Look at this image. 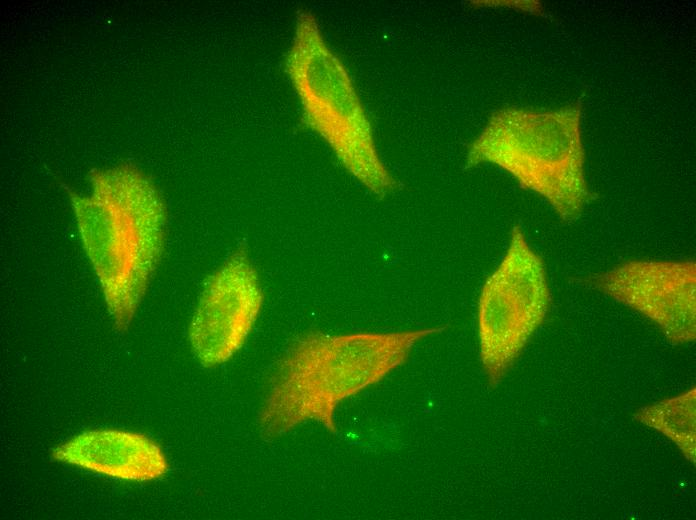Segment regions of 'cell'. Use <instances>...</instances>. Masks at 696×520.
Masks as SVG:
<instances>
[{"label": "cell", "mask_w": 696, "mask_h": 520, "mask_svg": "<svg viewBox=\"0 0 696 520\" xmlns=\"http://www.w3.org/2000/svg\"><path fill=\"white\" fill-rule=\"evenodd\" d=\"M443 330L303 335L272 377L258 416L261 435L279 437L308 421L336 433L342 401L380 382L407 361L418 342Z\"/></svg>", "instance_id": "1"}, {"label": "cell", "mask_w": 696, "mask_h": 520, "mask_svg": "<svg viewBox=\"0 0 696 520\" xmlns=\"http://www.w3.org/2000/svg\"><path fill=\"white\" fill-rule=\"evenodd\" d=\"M286 70L305 122L328 144L342 166L374 195L384 197L393 192L397 180L378 153L352 79L310 12L297 15Z\"/></svg>", "instance_id": "2"}, {"label": "cell", "mask_w": 696, "mask_h": 520, "mask_svg": "<svg viewBox=\"0 0 696 520\" xmlns=\"http://www.w3.org/2000/svg\"><path fill=\"white\" fill-rule=\"evenodd\" d=\"M483 163L544 197L564 221L576 219L589 201L578 109L496 112L467 153L468 167Z\"/></svg>", "instance_id": "3"}, {"label": "cell", "mask_w": 696, "mask_h": 520, "mask_svg": "<svg viewBox=\"0 0 696 520\" xmlns=\"http://www.w3.org/2000/svg\"><path fill=\"white\" fill-rule=\"evenodd\" d=\"M550 300L545 264L515 226L478 300L479 355L491 386L501 382L543 323Z\"/></svg>", "instance_id": "4"}, {"label": "cell", "mask_w": 696, "mask_h": 520, "mask_svg": "<svg viewBox=\"0 0 696 520\" xmlns=\"http://www.w3.org/2000/svg\"><path fill=\"white\" fill-rule=\"evenodd\" d=\"M82 216L83 243L98 273L108 309L125 329L144 294L163 247L164 208L158 195L141 209L101 199Z\"/></svg>", "instance_id": "5"}, {"label": "cell", "mask_w": 696, "mask_h": 520, "mask_svg": "<svg viewBox=\"0 0 696 520\" xmlns=\"http://www.w3.org/2000/svg\"><path fill=\"white\" fill-rule=\"evenodd\" d=\"M588 282L649 318L670 342L695 340L694 260H628L591 276Z\"/></svg>", "instance_id": "6"}, {"label": "cell", "mask_w": 696, "mask_h": 520, "mask_svg": "<svg viewBox=\"0 0 696 520\" xmlns=\"http://www.w3.org/2000/svg\"><path fill=\"white\" fill-rule=\"evenodd\" d=\"M263 291L247 253L238 250L208 279L189 327L192 350L206 367L221 365L246 343Z\"/></svg>", "instance_id": "7"}, {"label": "cell", "mask_w": 696, "mask_h": 520, "mask_svg": "<svg viewBox=\"0 0 696 520\" xmlns=\"http://www.w3.org/2000/svg\"><path fill=\"white\" fill-rule=\"evenodd\" d=\"M51 455L57 461L125 480L150 481L168 470L166 456L156 442L122 430L84 431L58 445Z\"/></svg>", "instance_id": "8"}, {"label": "cell", "mask_w": 696, "mask_h": 520, "mask_svg": "<svg viewBox=\"0 0 696 520\" xmlns=\"http://www.w3.org/2000/svg\"><path fill=\"white\" fill-rule=\"evenodd\" d=\"M635 417L671 439L685 457L695 463V389L646 406Z\"/></svg>", "instance_id": "9"}]
</instances>
